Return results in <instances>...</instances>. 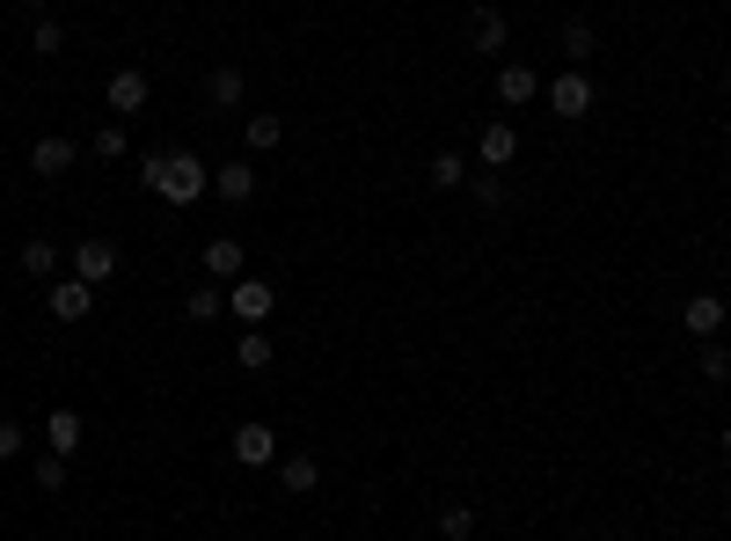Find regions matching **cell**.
<instances>
[{
    "label": "cell",
    "instance_id": "3957f363",
    "mask_svg": "<svg viewBox=\"0 0 731 541\" xmlns=\"http://www.w3.org/2000/svg\"><path fill=\"white\" fill-rule=\"evenodd\" d=\"M227 454L242 461V469H271L279 461V432L263 418H249V424H234V439H227Z\"/></svg>",
    "mask_w": 731,
    "mask_h": 541
},
{
    "label": "cell",
    "instance_id": "d6986e66",
    "mask_svg": "<svg viewBox=\"0 0 731 541\" xmlns=\"http://www.w3.org/2000/svg\"><path fill=\"white\" fill-rule=\"evenodd\" d=\"M424 176H432V191H461V183H469V154H432Z\"/></svg>",
    "mask_w": 731,
    "mask_h": 541
},
{
    "label": "cell",
    "instance_id": "4fadbf2b",
    "mask_svg": "<svg viewBox=\"0 0 731 541\" xmlns=\"http://www.w3.org/2000/svg\"><path fill=\"white\" fill-rule=\"evenodd\" d=\"M475 154H483V169H505V161L520 154V132H512L505 118H490V124H483V140H475Z\"/></svg>",
    "mask_w": 731,
    "mask_h": 541
},
{
    "label": "cell",
    "instance_id": "484cf974",
    "mask_svg": "<svg viewBox=\"0 0 731 541\" xmlns=\"http://www.w3.org/2000/svg\"><path fill=\"white\" fill-rule=\"evenodd\" d=\"M475 206H483V212H505V183H498V169H475Z\"/></svg>",
    "mask_w": 731,
    "mask_h": 541
},
{
    "label": "cell",
    "instance_id": "1f68e13d",
    "mask_svg": "<svg viewBox=\"0 0 731 541\" xmlns=\"http://www.w3.org/2000/svg\"><path fill=\"white\" fill-rule=\"evenodd\" d=\"M724 527H731V505H724Z\"/></svg>",
    "mask_w": 731,
    "mask_h": 541
},
{
    "label": "cell",
    "instance_id": "d6a6232c",
    "mask_svg": "<svg viewBox=\"0 0 731 541\" xmlns=\"http://www.w3.org/2000/svg\"><path fill=\"white\" fill-rule=\"evenodd\" d=\"M30 8H44V0H30Z\"/></svg>",
    "mask_w": 731,
    "mask_h": 541
},
{
    "label": "cell",
    "instance_id": "836d02e7",
    "mask_svg": "<svg viewBox=\"0 0 731 541\" xmlns=\"http://www.w3.org/2000/svg\"><path fill=\"white\" fill-rule=\"evenodd\" d=\"M600 541H614V534H600Z\"/></svg>",
    "mask_w": 731,
    "mask_h": 541
},
{
    "label": "cell",
    "instance_id": "cb8c5ba5",
    "mask_svg": "<svg viewBox=\"0 0 731 541\" xmlns=\"http://www.w3.org/2000/svg\"><path fill=\"white\" fill-rule=\"evenodd\" d=\"M279 140H286V124L271 118V110H257V118H249V147H257V154H271Z\"/></svg>",
    "mask_w": 731,
    "mask_h": 541
},
{
    "label": "cell",
    "instance_id": "603a6c76",
    "mask_svg": "<svg viewBox=\"0 0 731 541\" xmlns=\"http://www.w3.org/2000/svg\"><path fill=\"white\" fill-rule=\"evenodd\" d=\"M183 308H191V322H212V314H220L227 308V293H220V285H191V293H183Z\"/></svg>",
    "mask_w": 731,
    "mask_h": 541
},
{
    "label": "cell",
    "instance_id": "52a82bcc",
    "mask_svg": "<svg viewBox=\"0 0 731 541\" xmlns=\"http://www.w3.org/2000/svg\"><path fill=\"white\" fill-rule=\"evenodd\" d=\"M227 308L242 314V330H263V322H271V308H279V293H271L263 279H234V293H227Z\"/></svg>",
    "mask_w": 731,
    "mask_h": 541
},
{
    "label": "cell",
    "instance_id": "5bb4252c",
    "mask_svg": "<svg viewBox=\"0 0 731 541\" xmlns=\"http://www.w3.org/2000/svg\"><path fill=\"white\" fill-rule=\"evenodd\" d=\"M30 169L37 176H67L73 169V140H67V132H44V140L30 147Z\"/></svg>",
    "mask_w": 731,
    "mask_h": 541
},
{
    "label": "cell",
    "instance_id": "30bf717a",
    "mask_svg": "<svg viewBox=\"0 0 731 541\" xmlns=\"http://www.w3.org/2000/svg\"><path fill=\"white\" fill-rule=\"evenodd\" d=\"M52 314H59V322H88V314H96V285L52 279Z\"/></svg>",
    "mask_w": 731,
    "mask_h": 541
},
{
    "label": "cell",
    "instance_id": "4dcf8cb0",
    "mask_svg": "<svg viewBox=\"0 0 731 541\" xmlns=\"http://www.w3.org/2000/svg\"><path fill=\"white\" fill-rule=\"evenodd\" d=\"M717 447H724V461H731V424H724V432H717Z\"/></svg>",
    "mask_w": 731,
    "mask_h": 541
},
{
    "label": "cell",
    "instance_id": "8fae6325",
    "mask_svg": "<svg viewBox=\"0 0 731 541\" xmlns=\"http://www.w3.org/2000/svg\"><path fill=\"white\" fill-rule=\"evenodd\" d=\"M680 330H688V337H702V344H710V337L724 330V300H717V293H695V300H688V308H680Z\"/></svg>",
    "mask_w": 731,
    "mask_h": 541
},
{
    "label": "cell",
    "instance_id": "9a60e30c",
    "mask_svg": "<svg viewBox=\"0 0 731 541\" xmlns=\"http://www.w3.org/2000/svg\"><path fill=\"white\" fill-rule=\"evenodd\" d=\"M469 44L483 59H498V52H505V16H498V8H475V16H469Z\"/></svg>",
    "mask_w": 731,
    "mask_h": 541
},
{
    "label": "cell",
    "instance_id": "6da1fadb",
    "mask_svg": "<svg viewBox=\"0 0 731 541\" xmlns=\"http://www.w3.org/2000/svg\"><path fill=\"white\" fill-rule=\"evenodd\" d=\"M140 183H147L154 198H169V206L191 212L198 198L212 191V169H206L198 154H176V147H169V154H147V161H140Z\"/></svg>",
    "mask_w": 731,
    "mask_h": 541
},
{
    "label": "cell",
    "instance_id": "f1b7e54d",
    "mask_svg": "<svg viewBox=\"0 0 731 541\" xmlns=\"http://www.w3.org/2000/svg\"><path fill=\"white\" fill-rule=\"evenodd\" d=\"M30 475H37V490H59V483H67V454H44Z\"/></svg>",
    "mask_w": 731,
    "mask_h": 541
},
{
    "label": "cell",
    "instance_id": "ac0fdd59",
    "mask_svg": "<svg viewBox=\"0 0 731 541\" xmlns=\"http://www.w3.org/2000/svg\"><path fill=\"white\" fill-rule=\"evenodd\" d=\"M22 271H30V279H52V271H59V242H52V234H30V242H22Z\"/></svg>",
    "mask_w": 731,
    "mask_h": 541
},
{
    "label": "cell",
    "instance_id": "83f0119b",
    "mask_svg": "<svg viewBox=\"0 0 731 541\" xmlns=\"http://www.w3.org/2000/svg\"><path fill=\"white\" fill-rule=\"evenodd\" d=\"M702 381H717V388L731 381V351L717 344V337H710V344H702Z\"/></svg>",
    "mask_w": 731,
    "mask_h": 541
},
{
    "label": "cell",
    "instance_id": "7a4b0ae2",
    "mask_svg": "<svg viewBox=\"0 0 731 541\" xmlns=\"http://www.w3.org/2000/svg\"><path fill=\"white\" fill-rule=\"evenodd\" d=\"M541 96H549V110H557V118H592V103H600V88H592V73L585 67H563L557 73V81H549V88H541Z\"/></svg>",
    "mask_w": 731,
    "mask_h": 541
},
{
    "label": "cell",
    "instance_id": "5b68a950",
    "mask_svg": "<svg viewBox=\"0 0 731 541\" xmlns=\"http://www.w3.org/2000/svg\"><path fill=\"white\" fill-rule=\"evenodd\" d=\"M73 279H81V285H110V279H118V242H103V234L73 242Z\"/></svg>",
    "mask_w": 731,
    "mask_h": 541
},
{
    "label": "cell",
    "instance_id": "2e32d148",
    "mask_svg": "<svg viewBox=\"0 0 731 541\" xmlns=\"http://www.w3.org/2000/svg\"><path fill=\"white\" fill-rule=\"evenodd\" d=\"M271 359H279V344H271L263 330H242V337H234V367H242V373H263Z\"/></svg>",
    "mask_w": 731,
    "mask_h": 541
},
{
    "label": "cell",
    "instance_id": "ba28073f",
    "mask_svg": "<svg viewBox=\"0 0 731 541\" xmlns=\"http://www.w3.org/2000/svg\"><path fill=\"white\" fill-rule=\"evenodd\" d=\"M498 103H505V110L541 103V73H534V67H520V59H512V67H498Z\"/></svg>",
    "mask_w": 731,
    "mask_h": 541
},
{
    "label": "cell",
    "instance_id": "44dd1931",
    "mask_svg": "<svg viewBox=\"0 0 731 541\" xmlns=\"http://www.w3.org/2000/svg\"><path fill=\"white\" fill-rule=\"evenodd\" d=\"M44 439H52V454L73 461V447H81V418H73V410H52V418H44Z\"/></svg>",
    "mask_w": 731,
    "mask_h": 541
},
{
    "label": "cell",
    "instance_id": "ffe728a7",
    "mask_svg": "<svg viewBox=\"0 0 731 541\" xmlns=\"http://www.w3.org/2000/svg\"><path fill=\"white\" fill-rule=\"evenodd\" d=\"M279 483L286 490H314V483H322V461H314V454H279Z\"/></svg>",
    "mask_w": 731,
    "mask_h": 541
},
{
    "label": "cell",
    "instance_id": "277c9868",
    "mask_svg": "<svg viewBox=\"0 0 731 541\" xmlns=\"http://www.w3.org/2000/svg\"><path fill=\"white\" fill-rule=\"evenodd\" d=\"M198 271H206L212 285H234V279H249V249L234 242V234H212L206 257H198Z\"/></svg>",
    "mask_w": 731,
    "mask_h": 541
},
{
    "label": "cell",
    "instance_id": "7c38bea8",
    "mask_svg": "<svg viewBox=\"0 0 731 541\" xmlns=\"http://www.w3.org/2000/svg\"><path fill=\"white\" fill-rule=\"evenodd\" d=\"M206 103H212V110H242V103H249L242 67H212V73H206Z\"/></svg>",
    "mask_w": 731,
    "mask_h": 541
},
{
    "label": "cell",
    "instance_id": "9c48e42d",
    "mask_svg": "<svg viewBox=\"0 0 731 541\" xmlns=\"http://www.w3.org/2000/svg\"><path fill=\"white\" fill-rule=\"evenodd\" d=\"M212 191H220L227 206H249V191H257V161H249V154L220 161V169H212Z\"/></svg>",
    "mask_w": 731,
    "mask_h": 541
},
{
    "label": "cell",
    "instance_id": "d4e9b609",
    "mask_svg": "<svg viewBox=\"0 0 731 541\" xmlns=\"http://www.w3.org/2000/svg\"><path fill=\"white\" fill-rule=\"evenodd\" d=\"M30 52H37V59H59V52H67V30H59V22L44 16V22L30 30Z\"/></svg>",
    "mask_w": 731,
    "mask_h": 541
},
{
    "label": "cell",
    "instance_id": "7402d4cb",
    "mask_svg": "<svg viewBox=\"0 0 731 541\" xmlns=\"http://www.w3.org/2000/svg\"><path fill=\"white\" fill-rule=\"evenodd\" d=\"M475 534V505H439V541H469Z\"/></svg>",
    "mask_w": 731,
    "mask_h": 541
},
{
    "label": "cell",
    "instance_id": "8992f818",
    "mask_svg": "<svg viewBox=\"0 0 731 541\" xmlns=\"http://www.w3.org/2000/svg\"><path fill=\"white\" fill-rule=\"evenodd\" d=\"M103 103H110V118H140V110H147V73L140 67H118V73H110V81H103Z\"/></svg>",
    "mask_w": 731,
    "mask_h": 541
},
{
    "label": "cell",
    "instance_id": "f546056e",
    "mask_svg": "<svg viewBox=\"0 0 731 541\" xmlns=\"http://www.w3.org/2000/svg\"><path fill=\"white\" fill-rule=\"evenodd\" d=\"M22 447H30V439H22V424H16V418H0V461H16Z\"/></svg>",
    "mask_w": 731,
    "mask_h": 541
},
{
    "label": "cell",
    "instance_id": "4316f807",
    "mask_svg": "<svg viewBox=\"0 0 731 541\" xmlns=\"http://www.w3.org/2000/svg\"><path fill=\"white\" fill-rule=\"evenodd\" d=\"M124 147H132V140H124V124H103V132L88 140V154H96V161H118Z\"/></svg>",
    "mask_w": 731,
    "mask_h": 541
},
{
    "label": "cell",
    "instance_id": "e0dca14e",
    "mask_svg": "<svg viewBox=\"0 0 731 541\" xmlns=\"http://www.w3.org/2000/svg\"><path fill=\"white\" fill-rule=\"evenodd\" d=\"M592 52H600V30H592L585 16H571L563 22V59H571V67H592Z\"/></svg>",
    "mask_w": 731,
    "mask_h": 541
}]
</instances>
